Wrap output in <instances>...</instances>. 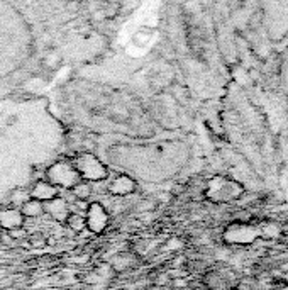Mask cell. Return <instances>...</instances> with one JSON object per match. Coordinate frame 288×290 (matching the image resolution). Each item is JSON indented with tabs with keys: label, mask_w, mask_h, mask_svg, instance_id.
<instances>
[{
	"label": "cell",
	"mask_w": 288,
	"mask_h": 290,
	"mask_svg": "<svg viewBox=\"0 0 288 290\" xmlns=\"http://www.w3.org/2000/svg\"><path fill=\"white\" fill-rule=\"evenodd\" d=\"M75 170L78 171L80 178L88 183H98L109 180V170L107 167L92 153H80L75 160L72 161Z\"/></svg>",
	"instance_id": "1"
},
{
	"label": "cell",
	"mask_w": 288,
	"mask_h": 290,
	"mask_svg": "<svg viewBox=\"0 0 288 290\" xmlns=\"http://www.w3.org/2000/svg\"><path fill=\"white\" fill-rule=\"evenodd\" d=\"M46 180L60 190H72L76 183L82 182L78 171L70 161H56L46 170Z\"/></svg>",
	"instance_id": "2"
},
{
	"label": "cell",
	"mask_w": 288,
	"mask_h": 290,
	"mask_svg": "<svg viewBox=\"0 0 288 290\" xmlns=\"http://www.w3.org/2000/svg\"><path fill=\"white\" fill-rule=\"evenodd\" d=\"M85 224H87V229L94 234H102L109 227L110 216L100 202H90L88 204V209L85 212Z\"/></svg>",
	"instance_id": "3"
},
{
	"label": "cell",
	"mask_w": 288,
	"mask_h": 290,
	"mask_svg": "<svg viewBox=\"0 0 288 290\" xmlns=\"http://www.w3.org/2000/svg\"><path fill=\"white\" fill-rule=\"evenodd\" d=\"M136 187H138L136 180L131 178L129 175H117L112 180H109L107 192L114 197H127L136 192Z\"/></svg>",
	"instance_id": "4"
},
{
	"label": "cell",
	"mask_w": 288,
	"mask_h": 290,
	"mask_svg": "<svg viewBox=\"0 0 288 290\" xmlns=\"http://www.w3.org/2000/svg\"><path fill=\"white\" fill-rule=\"evenodd\" d=\"M24 216L21 214V211L17 207H5L0 211V231H16L24 227Z\"/></svg>",
	"instance_id": "5"
},
{
	"label": "cell",
	"mask_w": 288,
	"mask_h": 290,
	"mask_svg": "<svg viewBox=\"0 0 288 290\" xmlns=\"http://www.w3.org/2000/svg\"><path fill=\"white\" fill-rule=\"evenodd\" d=\"M29 195H31V199L46 204V202H51V200H54V199L60 197V189H56L54 185H51L48 180H38V182L32 185L31 193H29Z\"/></svg>",
	"instance_id": "6"
},
{
	"label": "cell",
	"mask_w": 288,
	"mask_h": 290,
	"mask_svg": "<svg viewBox=\"0 0 288 290\" xmlns=\"http://www.w3.org/2000/svg\"><path fill=\"white\" fill-rule=\"evenodd\" d=\"M44 211H46V214H49L53 219H56L58 222H65L66 218L70 216V212H72V209H70L68 202L65 199H61V197H58V199H54L51 202H46V204H44Z\"/></svg>",
	"instance_id": "7"
},
{
	"label": "cell",
	"mask_w": 288,
	"mask_h": 290,
	"mask_svg": "<svg viewBox=\"0 0 288 290\" xmlns=\"http://www.w3.org/2000/svg\"><path fill=\"white\" fill-rule=\"evenodd\" d=\"M21 214L24 216V219H39L46 214L44 211V204L34 199H27L24 204L21 205Z\"/></svg>",
	"instance_id": "8"
},
{
	"label": "cell",
	"mask_w": 288,
	"mask_h": 290,
	"mask_svg": "<svg viewBox=\"0 0 288 290\" xmlns=\"http://www.w3.org/2000/svg\"><path fill=\"white\" fill-rule=\"evenodd\" d=\"M72 195L75 197L76 200H82V202H87L88 199H90V195H92V185L88 182H80V183H76L75 187H73L72 190Z\"/></svg>",
	"instance_id": "9"
},
{
	"label": "cell",
	"mask_w": 288,
	"mask_h": 290,
	"mask_svg": "<svg viewBox=\"0 0 288 290\" xmlns=\"http://www.w3.org/2000/svg\"><path fill=\"white\" fill-rule=\"evenodd\" d=\"M65 224L72 231H75V233H82L83 229H87V224H85V216L76 214V212H70V216L66 218Z\"/></svg>",
	"instance_id": "10"
},
{
	"label": "cell",
	"mask_w": 288,
	"mask_h": 290,
	"mask_svg": "<svg viewBox=\"0 0 288 290\" xmlns=\"http://www.w3.org/2000/svg\"><path fill=\"white\" fill-rule=\"evenodd\" d=\"M27 241L34 246V248H44V246H46V238H44L41 233H36V234L27 236Z\"/></svg>",
	"instance_id": "11"
},
{
	"label": "cell",
	"mask_w": 288,
	"mask_h": 290,
	"mask_svg": "<svg viewBox=\"0 0 288 290\" xmlns=\"http://www.w3.org/2000/svg\"><path fill=\"white\" fill-rule=\"evenodd\" d=\"M0 241H2V244H5V246H14V244H16L14 238L10 236L7 231H2V233H0Z\"/></svg>",
	"instance_id": "12"
}]
</instances>
